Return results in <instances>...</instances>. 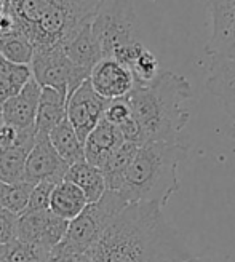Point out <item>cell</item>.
<instances>
[{
	"mask_svg": "<svg viewBox=\"0 0 235 262\" xmlns=\"http://www.w3.org/2000/svg\"><path fill=\"white\" fill-rule=\"evenodd\" d=\"M159 203H128L98 242L108 262H187L192 256Z\"/></svg>",
	"mask_w": 235,
	"mask_h": 262,
	"instance_id": "6da1fadb",
	"label": "cell"
},
{
	"mask_svg": "<svg viewBox=\"0 0 235 262\" xmlns=\"http://www.w3.org/2000/svg\"><path fill=\"white\" fill-rule=\"evenodd\" d=\"M190 95L187 78L172 71L159 72L151 83L130 91L126 99L139 125L142 144L176 142V136L189 123L190 114L184 104Z\"/></svg>",
	"mask_w": 235,
	"mask_h": 262,
	"instance_id": "7a4b0ae2",
	"label": "cell"
},
{
	"mask_svg": "<svg viewBox=\"0 0 235 262\" xmlns=\"http://www.w3.org/2000/svg\"><path fill=\"white\" fill-rule=\"evenodd\" d=\"M187 154L181 142H146L138 147L119 192L126 203H159L162 208L179 189V165Z\"/></svg>",
	"mask_w": 235,
	"mask_h": 262,
	"instance_id": "3957f363",
	"label": "cell"
},
{
	"mask_svg": "<svg viewBox=\"0 0 235 262\" xmlns=\"http://www.w3.org/2000/svg\"><path fill=\"white\" fill-rule=\"evenodd\" d=\"M126 205L119 192L106 190L98 202L88 203L83 211L69 222L62 242L51 251L56 254L85 253L101 240L104 232Z\"/></svg>",
	"mask_w": 235,
	"mask_h": 262,
	"instance_id": "277c9868",
	"label": "cell"
},
{
	"mask_svg": "<svg viewBox=\"0 0 235 262\" xmlns=\"http://www.w3.org/2000/svg\"><path fill=\"white\" fill-rule=\"evenodd\" d=\"M90 28L104 58H112L115 50L139 42L138 18L132 0H102Z\"/></svg>",
	"mask_w": 235,
	"mask_h": 262,
	"instance_id": "5b68a950",
	"label": "cell"
},
{
	"mask_svg": "<svg viewBox=\"0 0 235 262\" xmlns=\"http://www.w3.org/2000/svg\"><path fill=\"white\" fill-rule=\"evenodd\" d=\"M29 68L32 78L40 88L58 90L66 98L90 77V72L77 68L59 47L34 48Z\"/></svg>",
	"mask_w": 235,
	"mask_h": 262,
	"instance_id": "8992f818",
	"label": "cell"
},
{
	"mask_svg": "<svg viewBox=\"0 0 235 262\" xmlns=\"http://www.w3.org/2000/svg\"><path fill=\"white\" fill-rule=\"evenodd\" d=\"M69 222L55 216L50 209L23 213L18 216L16 240L31 243L51 251L58 246L68 232Z\"/></svg>",
	"mask_w": 235,
	"mask_h": 262,
	"instance_id": "52a82bcc",
	"label": "cell"
},
{
	"mask_svg": "<svg viewBox=\"0 0 235 262\" xmlns=\"http://www.w3.org/2000/svg\"><path fill=\"white\" fill-rule=\"evenodd\" d=\"M109 101L101 98L88 80L78 86L66 101V117L82 142L102 119Z\"/></svg>",
	"mask_w": 235,
	"mask_h": 262,
	"instance_id": "ba28073f",
	"label": "cell"
},
{
	"mask_svg": "<svg viewBox=\"0 0 235 262\" xmlns=\"http://www.w3.org/2000/svg\"><path fill=\"white\" fill-rule=\"evenodd\" d=\"M206 5L211 19L206 53L235 59V0H206Z\"/></svg>",
	"mask_w": 235,
	"mask_h": 262,
	"instance_id": "9c48e42d",
	"label": "cell"
},
{
	"mask_svg": "<svg viewBox=\"0 0 235 262\" xmlns=\"http://www.w3.org/2000/svg\"><path fill=\"white\" fill-rule=\"evenodd\" d=\"M88 82L106 101L126 98L135 88V80L130 69L112 58H102L91 69Z\"/></svg>",
	"mask_w": 235,
	"mask_h": 262,
	"instance_id": "30bf717a",
	"label": "cell"
},
{
	"mask_svg": "<svg viewBox=\"0 0 235 262\" xmlns=\"http://www.w3.org/2000/svg\"><path fill=\"white\" fill-rule=\"evenodd\" d=\"M68 168L69 166L61 160L55 147L51 146L48 135L35 133L34 146L26 159L24 181L37 184V182L48 178L64 179Z\"/></svg>",
	"mask_w": 235,
	"mask_h": 262,
	"instance_id": "8fae6325",
	"label": "cell"
},
{
	"mask_svg": "<svg viewBox=\"0 0 235 262\" xmlns=\"http://www.w3.org/2000/svg\"><path fill=\"white\" fill-rule=\"evenodd\" d=\"M40 85L34 78H31L15 96L2 102V109H0L2 122L11 125L18 131L35 128V115L38 99H40Z\"/></svg>",
	"mask_w": 235,
	"mask_h": 262,
	"instance_id": "7c38bea8",
	"label": "cell"
},
{
	"mask_svg": "<svg viewBox=\"0 0 235 262\" xmlns=\"http://www.w3.org/2000/svg\"><path fill=\"white\" fill-rule=\"evenodd\" d=\"M210 71H208L206 88L215 95L226 112L235 122V59L223 56H210Z\"/></svg>",
	"mask_w": 235,
	"mask_h": 262,
	"instance_id": "4fadbf2b",
	"label": "cell"
},
{
	"mask_svg": "<svg viewBox=\"0 0 235 262\" xmlns=\"http://www.w3.org/2000/svg\"><path fill=\"white\" fill-rule=\"evenodd\" d=\"M123 138L117 126L101 119L99 123L91 129V133L83 141L85 162L101 168L102 163L123 144Z\"/></svg>",
	"mask_w": 235,
	"mask_h": 262,
	"instance_id": "5bb4252c",
	"label": "cell"
},
{
	"mask_svg": "<svg viewBox=\"0 0 235 262\" xmlns=\"http://www.w3.org/2000/svg\"><path fill=\"white\" fill-rule=\"evenodd\" d=\"M66 56L77 66V68L85 69L91 72V69L104 58L101 47L91 32L90 24L83 26L75 35H72L69 40L61 48Z\"/></svg>",
	"mask_w": 235,
	"mask_h": 262,
	"instance_id": "9a60e30c",
	"label": "cell"
},
{
	"mask_svg": "<svg viewBox=\"0 0 235 262\" xmlns=\"http://www.w3.org/2000/svg\"><path fill=\"white\" fill-rule=\"evenodd\" d=\"M66 101L68 98L58 90L42 88L40 99L35 115V133L50 135V131L66 120Z\"/></svg>",
	"mask_w": 235,
	"mask_h": 262,
	"instance_id": "2e32d148",
	"label": "cell"
},
{
	"mask_svg": "<svg viewBox=\"0 0 235 262\" xmlns=\"http://www.w3.org/2000/svg\"><path fill=\"white\" fill-rule=\"evenodd\" d=\"M88 205L83 192L72 182L62 179L55 186L50 199V211L55 216L71 222Z\"/></svg>",
	"mask_w": 235,
	"mask_h": 262,
	"instance_id": "e0dca14e",
	"label": "cell"
},
{
	"mask_svg": "<svg viewBox=\"0 0 235 262\" xmlns=\"http://www.w3.org/2000/svg\"><path fill=\"white\" fill-rule=\"evenodd\" d=\"M64 179L72 182V184L80 189L88 203L98 202L104 195V192L108 190L101 169L87 162H80L69 166L66 174H64Z\"/></svg>",
	"mask_w": 235,
	"mask_h": 262,
	"instance_id": "ac0fdd59",
	"label": "cell"
},
{
	"mask_svg": "<svg viewBox=\"0 0 235 262\" xmlns=\"http://www.w3.org/2000/svg\"><path fill=\"white\" fill-rule=\"evenodd\" d=\"M50 142L55 147L61 160L68 166H72L75 163L85 162L83 154V142L78 139L75 129L69 123V120H62L58 126H55L50 131Z\"/></svg>",
	"mask_w": 235,
	"mask_h": 262,
	"instance_id": "d6986e66",
	"label": "cell"
},
{
	"mask_svg": "<svg viewBox=\"0 0 235 262\" xmlns=\"http://www.w3.org/2000/svg\"><path fill=\"white\" fill-rule=\"evenodd\" d=\"M138 147H139L138 144L123 142L122 146L102 163L99 169L104 176V182H106L108 190H119L126 169L130 163L133 162L135 155L138 152Z\"/></svg>",
	"mask_w": 235,
	"mask_h": 262,
	"instance_id": "ffe728a7",
	"label": "cell"
},
{
	"mask_svg": "<svg viewBox=\"0 0 235 262\" xmlns=\"http://www.w3.org/2000/svg\"><path fill=\"white\" fill-rule=\"evenodd\" d=\"M32 146L29 142H16L11 147L0 149V181L7 184L24 181L26 159Z\"/></svg>",
	"mask_w": 235,
	"mask_h": 262,
	"instance_id": "44dd1931",
	"label": "cell"
},
{
	"mask_svg": "<svg viewBox=\"0 0 235 262\" xmlns=\"http://www.w3.org/2000/svg\"><path fill=\"white\" fill-rule=\"evenodd\" d=\"M0 56L18 66H29L34 56V45L23 32L15 31L0 37Z\"/></svg>",
	"mask_w": 235,
	"mask_h": 262,
	"instance_id": "7402d4cb",
	"label": "cell"
},
{
	"mask_svg": "<svg viewBox=\"0 0 235 262\" xmlns=\"http://www.w3.org/2000/svg\"><path fill=\"white\" fill-rule=\"evenodd\" d=\"M32 78L29 66H18L0 56V104L15 96Z\"/></svg>",
	"mask_w": 235,
	"mask_h": 262,
	"instance_id": "603a6c76",
	"label": "cell"
},
{
	"mask_svg": "<svg viewBox=\"0 0 235 262\" xmlns=\"http://www.w3.org/2000/svg\"><path fill=\"white\" fill-rule=\"evenodd\" d=\"M4 262H51V251L44 248L13 240L7 245V254Z\"/></svg>",
	"mask_w": 235,
	"mask_h": 262,
	"instance_id": "cb8c5ba5",
	"label": "cell"
},
{
	"mask_svg": "<svg viewBox=\"0 0 235 262\" xmlns=\"http://www.w3.org/2000/svg\"><path fill=\"white\" fill-rule=\"evenodd\" d=\"M34 186L35 184L28 182V181H21V182H16V184H7L2 208L13 214L19 216L26 209V206H28Z\"/></svg>",
	"mask_w": 235,
	"mask_h": 262,
	"instance_id": "d4e9b609",
	"label": "cell"
},
{
	"mask_svg": "<svg viewBox=\"0 0 235 262\" xmlns=\"http://www.w3.org/2000/svg\"><path fill=\"white\" fill-rule=\"evenodd\" d=\"M130 72H132V75H133L135 86L147 85L160 72L159 61H157V58H155V55L152 53V51L144 48V50L141 51V55L136 58V61L132 64Z\"/></svg>",
	"mask_w": 235,
	"mask_h": 262,
	"instance_id": "484cf974",
	"label": "cell"
},
{
	"mask_svg": "<svg viewBox=\"0 0 235 262\" xmlns=\"http://www.w3.org/2000/svg\"><path fill=\"white\" fill-rule=\"evenodd\" d=\"M59 181H62V179L48 178V179H44L40 182H37V184L32 187V192H31V196H29L28 206H26V209H24L23 213L42 211V209H48L50 208L51 192H53L55 186L58 184Z\"/></svg>",
	"mask_w": 235,
	"mask_h": 262,
	"instance_id": "4316f807",
	"label": "cell"
},
{
	"mask_svg": "<svg viewBox=\"0 0 235 262\" xmlns=\"http://www.w3.org/2000/svg\"><path fill=\"white\" fill-rule=\"evenodd\" d=\"M102 119L108 120L109 123H112L117 128L123 125L128 119H132V109H130L128 99L120 98V99L109 101L106 111H104Z\"/></svg>",
	"mask_w": 235,
	"mask_h": 262,
	"instance_id": "83f0119b",
	"label": "cell"
},
{
	"mask_svg": "<svg viewBox=\"0 0 235 262\" xmlns=\"http://www.w3.org/2000/svg\"><path fill=\"white\" fill-rule=\"evenodd\" d=\"M18 216L7 209H0V245H10L16 240Z\"/></svg>",
	"mask_w": 235,
	"mask_h": 262,
	"instance_id": "f1b7e54d",
	"label": "cell"
},
{
	"mask_svg": "<svg viewBox=\"0 0 235 262\" xmlns=\"http://www.w3.org/2000/svg\"><path fill=\"white\" fill-rule=\"evenodd\" d=\"M16 139H18V129L5 122H0V149L15 146Z\"/></svg>",
	"mask_w": 235,
	"mask_h": 262,
	"instance_id": "f546056e",
	"label": "cell"
},
{
	"mask_svg": "<svg viewBox=\"0 0 235 262\" xmlns=\"http://www.w3.org/2000/svg\"><path fill=\"white\" fill-rule=\"evenodd\" d=\"M7 254V245H0V262H4Z\"/></svg>",
	"mask_w": 235,
	"mask_h": 262,
	"instance_id": "4dcf8cb0",
	"label": "cell"
},
{
	"mask_svg": "<svg viewBox=\"0 0 235 262\" xmlns=\"http://www.w3.org/2000/svg\"><path fill=\"white\" fill-rule=\"evenodd\" d=\"M187 262H205V260H202V259H195V257H190Z\"/></svg>",
	"mask_w": 235,
	"mask_h": 262,
	"instance_id": "1f68e13d",
	"label": "cell"
},
{
	"mask_svg": "<svg viewBox=\"0 0 235 262\" xmlns=\"http://www.w3.org/2000/svg\"><path fill=\"white\" fill-rule=\"evenodd\" d=\"M230 135L235 138V122H233V125H232V131H230Z\"/></svg>",
	"mask_w": 235,
	"mask_h": 262,
	"instance_id": "d6a6232c",
	"label": "cell"
},
{
	"mask_svg": "<svg viewBox=\"0 0 235 262\" xmlns=\"http://www.w3.org/2000/svg\"><path fill=\"white\" fill-rule=\"evenodd\" d=\"M93 2H95V4H96L98 7H99V5H101V2H102V0H93Z\"/></svg>",
	"mask_w": 235,
	"mask_h": 262,
	"instance_id": "836d02e7",
	"label": "cell"
}]
</instances>
